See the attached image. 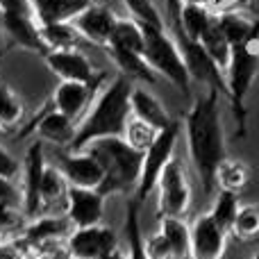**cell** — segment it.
Wrapping results in <instances>:
<instances>
[{"label":"cell","instance_id":"obj_1","mask_svg":"<svg viewBox=\"0 0 259 259\" xmlns=\"http://www.w3.org/2000/svg\"><path fill=\"white\" fill-rule=\"evenodd\" d=\"M221 91L205 89L184 116L189 159L198 175L202 193L209 196L216 187V170L225 159V132L221 118Z\"/></svg>","mask_w":259,"mask_h":259},{"label":"cell","instance_id":"obj_2","mask_svg":"<svg viewBox=\"0 0 259 259\" xmlns=\"http://www.w3.org/2000/svg\"><path fill=\"white\" fill-rule=\"evenodd\" d=\"M132 89L134 82L121 73L105 87H100L84 118L77 123L75 139L68 150H84L96 139L123 137L130 116H132V109H130Z\"/></svg>","mask_w":259,"mask_h":259},{"label":"cell","instance_id":"obj_3","mask_svg":"<svg viewBox=\"0 0 259 259\" xmlns=\"http://www.w3.org/2000/svg\"><path fill=\"white\" fill-rule=\"evenodd\" d=\"M84 150H89L98 159V164L103 166L105 180L98 191L105 198L114 196V193L137 191L139 178H141L143 152H137L132 146H127L123 137L96 139Z\"/></svg>","mask_w":259,"mask_h":259},{"label":"cell","instance_id":"obj_4","mask_svg":"<svg viewBox=\"0 0 259 259\" xmlns=\"http://www.w3.org/2000/svg\"><path fill=\"white\" fill-rule=\"evenodd\" d=\"M259 73V41L243 46H232L230 64L225 66V96L230 100L237 137H246L248 132V94L252 89Z\"/></svg>","mask_w":259,"mask_h":259},{"label":"cell","instance_id":"obj_5","mask_svg":"<svg viewBox=\"0 0 259 259\" xmlns=\"http://www.w3.org/2000/svg\"><path fill=\"white\" fill-rule=\"evenodd\" d=\"M143 34H146V48H143V57H146L148 66L168 80L175 89L182 94L191 91V75L187 71L182 50H180L175 36L170 34L166 27H155V25H141Z\"/></svg>","mask_w":259,"mask_h":259},{"label":"cell","instance_id":"obj_6","mask_svg":"<svg viewBox=\"0 0 259 259\" xmlns=\"http://www.w3.org/2000/svg\"><path fill=\"white\" fill-rule=\"evenodd\" d=\"M178 137H180V123H170L166 130H161L157 134V141L143 152V164H141V178H139V187H137V202L143 205L146 198L150 196L157 189L164 168L168 166V161L173 159L175 146H178Z\"/></svg>","mask_w":259,"mask_h":259},{"label":"cell","instance_id":"obj_7","mask_svg":"<svg viewBox=\"0 0 259 259\" xmlns=\"http://www.w3.org/2000/svg\"><path fill=\"white\" fill-rule=\"evenodd\" d=\"M157 207L161 216L182 219L191 207V184L184 173V166L178 159H170L157 182Z\"/></svg>","mask_w":259,"mask_h":259},{"label":"cell","instance_id":"obj_8","mask_svg":"<svg viewBox=\"0 0 259 259\" xmlns=\"http://www.w3.org/2000/svg\"><path fill=\"white\" fill-rule=\"evenodd\" d=\"M150 259H191V228L182 219L161 216L159 230L146 239Z\"/></svg>","mask_w":259,"mask_h":259},{"label":"cell","instance_id":"obj_9","mask_svg":"<svg viewBox=\"0 0 259 259\" xmlns=\"http://www.w3.org/2000/svg\"><path fill=\"white\" fill-rule=\"evenodd\" d=\"M170 34L175 36L180 50H182V57H184V64H187L189 75H191V82H200L205 89H216L225 96V71L207 55V50L198 41L187 39L175 27H170Z\"/></svg>","mask_w":259,"mask_h":259},{"label":"cell","instance_id":"obj_10","mask_svg":"<svg viewBox=\"0 0 259 259\" xmlns=\"http://www.w3.org/2000/svg\"><path fill=\"white\" fill-rule=\"evenodd\" d=\"M46 152H44V141H34L30 143L25 152V161L21 166V175H23V214L30 221L39 219L41 216V202H39V193H41V180H44V170H46Z\"/></svg>","mask_w":259,"mask_h":259},{"label":"cell","instance_id":"obj_11","mask_svg":"<svg viewBox=\"0 0 259 259\" xmlns=\"http://www.w3.org/2000/svg\"><path fill=\"white\" fill-rule=\"evenodd\" d=\"M68 252L75 259H100L112 250H118V234L109 225L75 228L68 234Z\"/></svg>","mask_w":259,"mask_h":259},{"label":"cell","instance_id":"obj_12","mask_svg":"<svg viewBox=\"0 0 259 259\" xmlns=\"http://www.w3.org/2000/svg\"><path fill=\"white\" fill-rule=\"evenodd\" d=\"M44 62L59 80L100 84L103 75L94 68L91 59L82 50H50L44 55Z\"/></svg>","mask_w":259,"mask_h":259},{"label":"cell","instance_id":"obj_13","mask_svg":"<svg viewBox=\"0 0 259 259\" xmlns=\"http://www.w3.org/2000/svg\"><path fill=\"white\" fill-rule=\"evenodd\" d=\"M59 170L66 178L68 187L80 189H100L105 180L103 166L98 164L89 150H68L59 155Z\"/></svg>","mask_w":259,"mask_h":259},{"label":"cell","instance_id":"obj_14","mask_svg":"<svg viewBox=\"0 0 259 259\" xmlns=\"http://www.w3.org/2000/svg\"><path fill=\"white\" fill-rule=\"evenodd\" d=\"M105 214V196L98 189H80L68 187L66 211L64 216L73 228H91L103 223Z\"/></svg>","mask_w":259,"mask_h":259},{"label":"cell","instance_id":"obj_15","mask_svg":"<svg viewBox=\"0 0 259 259\" xmlns=\"http://www.w3.org/2000/svg\"><path fill=\"white\" fill-rule=\"evenodd\" d=\"M230 234L211 219L202 214L191 225V259H223Z\"/></svg>","mask_w":259,"mask_h":259},{"label":"cell","instance_id":"obj_16","mask_svg":"<svg viewBox=\"0 0 259 259\" xmlns=\"http://www.w3.org/2000/svg\"><path fill=\"white\" fill-rule=\"evenodd\" d=\"M98 89H100V84L62 80L53 94V107L57 109V112H62L64 116H68L71 121L80 123L82 118H84L87 109H89L91 103H94L96 91Z\"/></svg>","mask_w":259,"mask_h":259},{"label":"cell","instance_id":"obj_17","mask_svg":"<svg viewBox=\"0 0 259 259\" xmlns=\"http://www.w3.org/2000/svg\"><path fill=\"white\" fill-rule=\"evenodd\" d=\"M116 21H118V16L109 7H105L100 3H91L73 21V25H75V30L80 32V36L87 44L107 48L109 39H112V32L116 27Z\"/></svg>","mask_w":259,"mask_h":259},{"label":"cell","instance_id":"obj_18","mask_svg":"<svg viewBox=\"0 0 259 259\" xmlns=\"http://www.w3.org/2000/svg\"><path fill=\"white\" fill-rule=\"evenodd\" d=\"M0 27L9 44L16 48L30 50L44 57L48 53L44 39H41V25L36 16H25V14H0Z\"/></svg>","mask_w":259,"mask_h":259},{"label":"cell","instance_id":"obj_19","mask_svg":"<svg viewBox=\"0 0 259 259\" xmlns=\"http://www.w3.org/2000/svg\"><path fill=\"white\" fill-rule=\"evenodd\" d=\"M27 132H36V137H39L41 141L71 148L73 139H75V132H77V123L71 121L68 116H64L62 112H57V109L53 107V103H50L48 107L36 114L32 125H27L23 134H27Z\"/></svg>","mask_w":259,"mask_h":259},{"label":"cell","instance_id":"obj_20","mask_svg":"<svg viewBox=\"0 0 259 259\" xmlns=\"http://www.w3.org/2000/svg\"><path fill=\"white\" fill-rule=\"evenodd\" d=\"M216 23L221 25L223 34L228 36L230 46H243L259 41V18L250 16L246 9H241L239 5H230L219 12H214Z\"/></svg>","mask_w":259,"mask_h":259},{"label":"cell","instance_id":"obj_21","mask_svg":"<svg viewBox=\"0 0 259 259\" xmlns=\"http://www.w3.org/2000/svg\"><path fill=\"white\" fill-rule=\"evenodd\" d=\"M130 109H132V116L150 123V125L155 130H159V132L173 123L170 114L166 112L164 103H161L152 91H148L146 87H141V84H134L132 96H130Z\"/></svg>","mask_w":259,"mask_h":259},{"label":"cell","instance_id":"obj_22","mask_svg":"<svg viewBox=\"0 0 259 259\" xmlns=\"http://www.w3.org/2000/svg\"><path fill=\"white\" fill-rule=\"evenodd\" d=\"M89 5L91 0H32L34 16L41 25H48V23H73Z\"/></svg>","mask_w":259,"mask_h":259},{"label":"cell","instance_id":"obj_23","mask_svg":"<svg viewBox=\"0 0 259 259\" xmlns=\"http://www.w3.org/2000/svg\"><path fill=\"white\" fill-rule=\"evenodd\" d=\"M146 48V34L139 21L134 18H118L105 50H127V53H141Z\"/></svg>","mask_w":259,"mask_h":259},{"label":"cell","instance_id":"obj_24","mask_svg":"<svg viewBox=\"0 0 259 259\" xmlns=\"http://www.w3.org/2000/svg\"><path fill=\"white\" fill-rule=\"evenodd\" d=\"M107 55L112 57V62L116 64L118 73L130 77V80H139V82H152L157 80V73L148 66L146 57L141 53H127V50H107Z\"/></svg>","mask_w":259,"mask_h":259},{"label":"cell","instance_id":"obj_25","mask_svg":"<svg viewBox=\"0 0 259 259\" xmlns=\"http://www.w3.org/2000/svg\"><path fill=\"white\" fill-rule=\"evenodd\" d=\"M248 182H250V166L246 161L237 159V157H225L221 161L219 170H216V187L221 191L239 193L248 187Z\"/></svg>","mask_w":259,"mask_h":259},{"label":"cell","instance_id":"obj_26","mask_svg":"<svg viewBox=\"0 0 259 259\" xmlns=\"http://www.w3.org/2000/svg\"><path fill=\"white\" fill-rule=\"evenodd\" d=\"M41 39H44L48 53L50 50H80V44L84 41L73 23H48V25H41Z\"/></svg>","mask_w":259,"mask_h":259},{"label":"cell","instance_id":"obj_27","mask_svg":"<svg viewBox=\"0 0 259 259\" xmlns=\"http://www.w3.org/2000/svg\"><path fill=\"white\" fill-rule=\"evenodd\" d=\"M200 46L207 50V55H209V57L214 59V62L219 64V66L225 71V66H228V64H230V55H232V46H230L228 36L223 34V30H221V25H219V23H216V16H211V23H209V27H207V30H205V34H202Z\"/></svg>","mask_w":259,"mask_h":259},{"label":"cell","instance_id":"obj_28","mask_svg":"<svg viewBox=\"0 0 259 259\" xmlns=\"http://www.w3.org/2000/svg\"><path fill=\"white\" fill-rule=\"evenodd\" d=\"M139 202L137 198L127 202L125 214V237H127V257L130 259H150L146 252V239L141 234V223H139Z\"/></svg>","mask_w":259,"mask_h":259},{"label":"cell","instance_id":"obj_29","mask_svg":"<svg viewBox=\"0 0 259 259\" xmlns=\"http://www.w3.org/2000/svg\"><path fill=\"white\" fill-rule=\"evenodd\" d=\"M23 103L5 82H0V132H9L23 121Z\"/></svg>","mask_w":259,"mask_h":259},{"label":"cell","instance_id":"obj_30","mask_svg":"<svg viewBox=\"0 0 259 259\" xmlns=\"http://www.w3.org/2000/svg\"><path fill=\"white\" fill-rule=\"evenodd\" d=\"M239 209H241V202H239V193H232V191H221L216 196V202H214V209L209 211L211 219L221 225L228 234H232V225H234V219H237Z\"/></svg>","mask_w":259,"mask_h":259},{"label":"cell","instance_id":"obj_31","mask_svg":"<svg viewBox=\"0 0 259 259\" xmlns=\"http://www.w3.org/2000/svg\"><path fill=\"white\" fill-rule=\"evenodd\" d=\"M157 134H159V130H155L150 123L141 121V118H137V116H130L125 132H123V139H125L127 146H132L137 152H146L148 148L157 141Z\"/></svg>","mask_w":259,"mask_h":259},{"label":"cell","instance_id":"obj_32","mask_svg":"<svg viewBox=\"0 0 259 259\" xmlns=\"http://www.w3.org/2000/svg\"><path fill=\"white\" fill-rule=\"evenodd\" d=\"M232 234L241 241H250L259 237V207L257 205H241L237 219L232 225Z\"/></svg>","mask_w":259,"mask_h":259},{"label":"cell","instance_id":"obj_33","mask_svg":"<svg viewBox=\"0 0 259 259\" xmlns=\"http://www.w3.org/2000/svg\"><path fill=\"white\" fill-rule=\"evenodd\" d=\"M123 5L127 7L130 16L134 21H139L141 25H155V27H166L161 21V14L157 12L152 0H123Z\"/></svg>","mask_w":259,"mask_h":259},{"label":"cell","instance_id":"obj_34","mask_svg":"<svg viewBox=\"0 0 259 259\" xmlns=\"http://www.w3.org/2000/svg\"><path fill=\"white\" fill-rule=\"evenodd\" d=\"M23 211H18L16 207H0V237L9 232H16L23 228Z\"/></svg>","mask_w":259,"mask_h":259},{"label":"cell","instance_id":"obj_35","mask_svg":"<svg viewBox=\"0 0 259 259\" xmlns=\"http://www.w3.org/2000/svg\"><path fill=\"white\" fill-rule=\"evenodd\" d=\"M23 202L21 189L14 184V180L0 178V207H18Z\"/></svg>","mask_w":259,"mask_h":259},{"label":"cell","instance_id":"obj_36","mask_svg":"<svg viewBox=\"0 0 259 259\" xmlns=\"http://www.w3.org/2000/svg\"><path fill=\"white\" fill-rule=\"evenodd\" d=\"M21 173V164L12 157V152H7L3 146H0V178L5 180H14Z\"/></svg>","mask_w":259,"mask_h":259},{"label":"cell","instance_id":"obj_37","mask_svg":"<svg viewBox=\"0 0 259 259\" xmlns=\"http://www.w3.org/2000/svg\"><path fill=\"white\" fill-rule=\"evenodd\" d=\"M0 14H25L34 16L32 0H0Z\"/></svg>","mask_w":259,"mask_h":259},{"label":"cell","instance_id":"obj_38","mask_svg":"<svg viewBox=\"0 0 259 259\" xmlns=\"http://www.w3.org/2000/svg\"><path fill=\"white\" fill-rule=\"evenodd\" d=\"M44 259H75L68 252V248H53L50 252H46Z\"/></svg>","mask_w":259,"mask_h":259},{"label":"cell","instance_id":"obj_39","mask_svg":"<svg viewBox=\"0 0 259 259\" xmlns=\"http://www.w3.org/2000/svg\"><path fill=\"white\" fill-rule=\"evenodd\" d=\"M100 259H130L125 252H121V250H112V252H107V255H103Z\"/></svg>","mask_w":259,"mask_h":259},{"label":"cell","instance_id":"obj_40","mask_svg":"<svg viewBox=\"0 0 259 259\" xmlns=\"http://www.w3.org/2000/svg\"><path fill=\"white\" fill-rule=\"evenodd\" d=\"M182 3H193V5H205V7H211V0H182Z\"/></svg>","mask_w":259,"mask_h":259},{"label":"cell","instance_id":"obj_41","mask_svg":"<svg viewBox=\"0 0 259 259\" xmlns=\"http://www.w3.org/2000/svg\"><path fill=\"white\" fill-rule=\"evenodd\" d=\"M91 3H100V5H103V3H105V0H91Z\"/></svg>","mask_w":259,"mask_h":259},{"label":"cell","instance_id":"obj_42","mask_svg":"<svg viewBox=\"0 0 259 259\" xmlns=\"http://www.w3.org/2000/svg\"><path fill=\"white\" fill-rule=\"evenodd\" d=\"M252 259H259V250H257V252H255V257H252Z\"/></svg>","mask_w":259,"mask_h":259},{"label":"cell","instance_id":"obj_43","mask_svg":"<svg viewBox=\"0 0 259 259\" xmlns=\"http://www.w3.org/2000/svg\"><path fill=\"white\" fill-rule=\"evenodd\" d=\"M0 62H3V50H0Z\"/></svg>","mask_w":259,"mask_h":259},{"label":"cell","instance_id":"obj_44","mask_svg":"<svg viewBox=\"0 0 259 259\" xmlns=\"http://www.w3.org/2000/svg\"><path fill=\"white\" fill-rule=\"evenodd\" d=\"M0 246H3V241H0Z\"/></svg>","mask_w":259,"mask_h":259}]
</instances>
